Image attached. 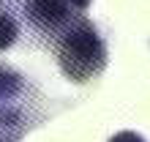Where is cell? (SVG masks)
<instances>
[{
  "label": "cell",
  "mask_w": 150,
  "mask_h": 142,
  "mask_svg": "<svg viewBox=\"0 0 150 142\" xmlns=\"http://www.w3.org/2000/svg\"><path fill=\"white\" fill-rule=\"evenodd\" d=\"M52 49H55V58H57L63 77L76 85L90 82L107 68V44H104L98 28L87 16L76 19L52 44Z\"/></svg>",
  "instance_id": "1"
},
{
  "label": "cell",
  "mask_w": 150,
  "mask_h": 142,
  "mask_svg": "<svg viewBox=\"0 0 150 142\" xmlns=\"http://www.w3.org/2000/svg\"><path fill=\"white\" fill-rule=\"evenodd\" d=\"M90 8V0H25L22 14L33 36L55 44Z\"/></svg>",
  "instance_id": "2"
},
{
  "label": "cell",
  "mask_w": 150,
  "mask_h": 142,
  "mask_svg": "<svg viewBox=\"0 0 150 142\" xmlns=\"http://www.w3.org/2000/svg\"><path fill=\"white\" fill-rule=\"evenodd\" d=\"M25 77L16 74L14 68L0 66V129H14V126H25Z\"/></svg>",
  "instance_id": "3"
},
{
  "label": "cell",
  "mask_w": 150,
  "mask_h": 142,
  "mask_svg": "<svg viewBox=\"0 0 150 142\" xmlns=\"http://www.w3.org/2000/svg\"><path fill=\"white\" fill-rule=\"evenodd\" d=\"M19 38V22L11 8H0V52H8Z\"/></svg>",
  "instance_id": "4"
},
{
  "label": "cell",
  "mask_w": 150,
  "mask_h": 142,
  "mask_svg": "<svg viewBox=\"0 0 150 142\" xmlns=\"http://www.w3.org/2000/svg\"><path fill=\"white\" fill-rule=\"evenodd\" d=\"M109 142H147L142 134H137V131H120V134H115Z\"/></svg>",
  "instance_id": "5"
},
{
  "label": "cell",
  "mask_w": 150,
  "mask_h": 142,
  "mask_svg": "<svg viewBox=\"0 0 150 142\" xmlns=\"http://www.w3.org/2000/svg\"><path fill=\"white\" fill-rule=\"evenodd\" d=\"M0 142H6V139H3V137H0Z\"/></svg>",
  "instance_id": "6"
}]
</instances>
